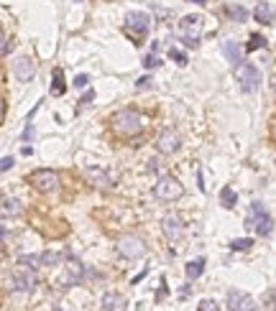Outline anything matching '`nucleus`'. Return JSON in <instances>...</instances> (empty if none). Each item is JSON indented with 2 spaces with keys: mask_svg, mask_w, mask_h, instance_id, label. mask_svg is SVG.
<instances>
[{
  "mask_svg": "<svg viewBox=\"0 0 276 311\" xmlns=\"http://www.w3.org/2000/svg\"><path fill=\"white\" fill-rule=\"evenodd\" d=\"M87 278V270L82 263H69L64 265V270L59 273V286L62 288H72V286H80Z\"/></svg>",
  "mask_w": 276,
  "mask_h": 311,
  "instance_id": "obj_10",
  "label": "nucleus"
},
{
  "mask_svg": "<svg viewBox=\"0 0 276 311\" xmlns=\"http://www.w3.org/2000/svg\"><path fill=\"white\" fill-rule=\"evenodd\" d=\"M62 260H64V253H59V250H46V253H41V265L54 268V265H62Z\"/></svg>",
  "mask_w": 276,
  "mask_h": 311,
  "instance_id": "obj_24",
  "label": "nucleus"
},
{
  "mask_svg": "<svg viewBox=\"0 0 276 311\" xmlns=\"http://www.w3.org/2000/svg\"><path fill=\"white\" fill-rule=\"evenodd\" d=\"M228 311H256V298L246 291H228Z\"/></svg>",
  "mask_w": 276,
  "mask_h": 311,
  "instance_id": "obj_12",
  "label": "nucleus"
},
{
  "mask_svg": "<svg viewBox=\"0 0 276 311\" xmlns=\"http://www.w3.org/2000/svg\"><path fill=\"white\" fill-rule=\"evenodd\" d=\"M26 209L21 204V199L16 197H0V214L3 217H21Z\"/></svg>",
  "mask_w": 276,
  "mask_h": 311,
  "instance_id": "obj_16",
  "label": "nucleus"
},
{
  "mask_svg": "<svg viewBox=\"0 0 276 311\" xmlns=\"http://www.w3.org/2000/svg\"><path fill=\"white\" fill-rule=\"evenodd\" d=\"M92 97H95V92H92V90H87V92H85V95L80 97V102H77V105H80V107H82V105H87V102H92Z\"/></svg>",
  "mask_w": 276,
  "mask_h": 311,
  "instance_id": "obj_36",
  "label": "nucleus"
},
{
  "mask_svg": "<svg viewBox=\"0 0 276 311\" xmlns=\"http://www.w3.org/2000/svg\"><path fill=\"white\" fill-rule=\"evenodd\" d=\"M271 90H273V92H276V74H273V76H271Z\"/></svg>",
  "mask_w": 276,
  "mask_h": 311,
  "instance_id": "obj_38",
  "label": "nucleus"
},
{
  "mask_svg": "<svg viewBox=\"0 0 276 311\" xmlns=\"http://www.w3.org/2000/svg\"><path fill=\"white\" fill-rule=\"evenodd\" d=\"M151 82H153V80L146 74V76H141V80L136 82V90H148V87H151Z\"/></svg>",
  "mask_w": 276,
  "mask_h": 311,
  "instance_id": "obj_35",
  "label": "nucleus"
},
{
  "mask_svg": "<svg viewBox=\"0 0 276 311\" xmlns=\"http://www.w3.org/2000/svg\"><path fill=\"white\" fill-rule=\"evenodd\" d=\"M72 85H74V90H85V87L90 85V76H87V74H77Z\"/></svg>",
  "mask_w": 276,
  "mask_h": 311,
  "instance_id": "obj_31",
  "label": "nucleus"
},
{
  "mask_svg": "<svg viewBox=\"0 0 276 311\" xmlns=\"http://www.w3.org/2000/svg\"><path fill=\"white\" fill-rule=\"evenodd\" d=\"M3 120H6V102L0 100V125H3Z\"/></svg>",
  "mask_w": 276,
  "mask_h": 311,
  "instance_id": "obj_37",
  "label": "nucleus"
},
{
  "mask_svg": "<svg viewBox=\"0 0 276 311\" xmlns=\"http://www.w3.org/2000/svg\"><path fill=\"white\" fill-rule=\"evenodd\" d=\"M11 71H13V76H16L18 82H31L33 74H36V64L28 56H18V59H13Z\"/></svg>",
  "mask_w": 276,
  "mask_h": 311,
  "instance_id": "obj_14",
  "label": "nucleus"
},
{
  "mask_svg": "<svg viewBox=\"0 0 276 311\" xmlns=\"http://www.w3.org/2000/svg\"><path fill=\"white\" fill-rule=\"evenodd\" d=\"M6 235H8V232H6V229H3V227H0V240H3V238H6Z\"/></svg>",
  "mask_w": 276,
  "mask_h": 311,
  "instance_id": "obj_40",
  "label": "nucleus"
},
{
  "mask_svg": "<svg viewBox=\"0 0 276 311\" xmlns=\"http://www.w3.org/2000/svg\"><path fill=\"white\" fill-rule=\"evenodd\" d=\"M3 283L8 291H18V293H26V291H33L38 286V276L33 273V268H23V270H13V273H6L3 276Z\"/></svg>",
  "mask_w": 276,
  "mask_h": 311,
  "instance_id": "obj_2",
  "label": "nucleus"
},
{
  "mask_svg": "<svg viewBox=\"0 0 276 311\" xmlns=\"http://www.w3.org/2000/svg\"><path fill=\"white\" fill-rule=\"evenodd\" d=\"M223 54L228 56V61H230L233 66H238V64L243 61V56H241V46L235 44V41H225V44H223Z\"/></svg>",
  "mask_w": 276,
  "mask_h": 311,
  "instance_id": "obj_20",
  "label": "nucleus"
},
{
  "mask_svg": "<svg viewBox=\"0 0 276 311\" xmlns=\"http://www.w3.org/2000/svg\"><path fill=\"white\" fill-rule=\"evenodd\" d=\"M182 194H184V186L177 179H172V176H161L159 181L153 184V197L161 199V202H177Z\"/></svg>",
  "mask_w": 276,
  "mask_h": 311,
  "instance_id": "obj_7",
  "label": "nucleus"
},
{
  "mask_svg": "<svg viewBox=\"0 0 276 311\" xmlns=\"http://www.w3.org/2000/svg\"><path fill=\"white\" fill-rule=\"evenodd\" d=\"M251 248H253L251 238H238V240L230 243V250H235V253H243V250H251Z\"/></svg>",
  "mask_w": 276,
  "mask_h": 311,
  "instance_id": "obj_26",
  "label": "nucleus"
},
{
  "mask_svg": "<svg viewBox=\"0 0 276 311\" xmlns=\"http://www.w3.org/2000/svg\"><path fill=\"white\" fill-rule=\"evenodd\" d=\"M100 306H102V311H123L126 298L121 293H105L102 301H100Z\"/></svg>",
  "mask_w": 276,
  "mask_h": 311,
  "instance_id": "obj_17",
  "label": "nucleus"
},
{
  "mask_svg": "<svg viewBox=\"0 0 276 311\" xmlns=\"http://www.w3.org/2000/svg\"><path fill=\"white\" fill-rule=\"evenodd\" d=\"M197 311H220V306H217L212 298H202L200 306H197Z\"/></svg>",
  "mask_w": 276,
  "mask_h": 311,
  "instance_id": "obj_29",
  "label": "nucleus"
},
{
  "mask_svg": "<svg viewBox=\"0 0 276 311\" xmlns=\"http://www.w3.org/2000/svg\"><path fill=\"white\" fill-rule=\"evenodd\" d=\"M64 71L62 69H54V76H51V95L54 97H62L64 95Z\"/></svg>",
  "mask_w": 276,
  "mask_h": 311,
  "instance_id": "obj_22",
  "label": "nucleus"
},
{
  "mask_svg": "<svg viewBox=\"0 0 276 311\" xmlns=\"http://www.w3.org/2000/svg\"><path fill=\"white\" fill-rule=\"evenodd\" d=\"M225 16H228L230 21H235V23H243V21H248V11H246V8H241V6H225Z\"/></svg>",
  "mask_w": 276,
  "mask_h": 311,
  "instance_id": "obj_21",
  "label": "nucleus"
},
{
  "mask_svg": "<svg viewBox=\"0 0 276 311\" xmlns=\"http://www.w3.org/2000/svg\"><path fill=\"white\" fill-rule=\"evenodd\" d=\"M182 148V135L177 130H164L159 138H156V150L161 156H172Z\"/></svg>",
  "mask_w": 276,
  "mask_h": 311,
  "instance_id": "obj_13",
  "label": "nucleus"
},
{
  "mask_svg": "<svg viewBox=\"0 0 276 311\" xmlns=\"http://www.w3.org/2000/svg\"><path fill=\"white\" fill-rule=\"evenodd\" d=\"M169 56H172L179 66H187V54H184V51H179V49H169Z\"/></svg>",
  "mask_w": 276,
  "mask_h": 311,
  "instance_id": "obj_30",
  "label": "nucleus"
},
{
  "mask_svg": "<svg viewBox=\"0 0 276 311\" xmlns=\"http://www.w3.org/2000/svg\"><path fill=\"white\" fill-rule=\"evenodd\" d=\"M235 80L241 82L243 92H256L261 87V71H258V66H253L248 61H241L235 66Z\"/></svg>",
  "mask_w": 276,
  "mask_h": 311,
  "instance_id": "obj_6",
  "label": "nucleus"
},
{
  "mask_svg": "<svg viewBox=\"0 0 276 311\" xmlns=\"http://www.w3.org/2000/svg\"><path fill=\"white\" fill-rule=\"evenodd\" d=\"M246 227H253L261 238H268V235H271L273 219L268 217V212L263 209L261 202H253V204H251V214H248V219H246Z\"/></svg>",
  "mask_w": 276,
  "mask_h": 311,
  "instance_id": "obj_3",
  "label": "nucleus"
},
{
  "mask_svg": "<svg viewBox=\"0 0 276 311\" xmlns=\"http://www.w3.org/2000/svg\"><path fill=\"white\" fill-rule=\"evenodd\" d=\"M161 232L169 243H179L184 238V222L179 219V214H167L161 219Z\"/></svg>",
  "mask_w": 276,
  "mask_h": 311,
  "instance_id": "obj_11",
  "label": "nucleus"
},
{
  "mask_svg": "<svg viewBox=\"0 0 276 311\" xmlns=\"http://www.w3.org/2000/svg\"><path fill=\"white\" fill-rule=\"evenodd\" d=\"M18 265H23V268H38V265H41V255H38V253L21 255V258H18Z\"/></svg>",
  "mask_w": 276,
  "mask_h": 311,
  "instance_id": "obj_25",
  "label": "nucleus"
},
{
  "mask_svg": "<svg viewBox=\"0 0 276 311\" xmlns=\"http://www.w3.org/2000/svg\"><path fill=\"white\" fill-rule=\"evenodd\" d=\"M118 253H121L123 258H128V260H136V258H143L146 255V245H143V240L141 238H136V235H123V238H118Z\"/></svg>",
  "mask_w": 276,
  "mask_h": 311,
  "instance_id": "obj_8",
  "label": "nucleus"
},
{
  "mask_svg": "<svg viewBox=\"0 0 276 311\" xmlns=\"http://www.w3.org/2000/svg\"><path fill=\"white\" fill-rule=\"evenodd\" d=\"M253 18H256L258 23H263V26H271V23L276 21V13H273V8H271L268 3H258L256 11H253Z\"/></svg>",
  "mask_w": 276,
  "mask_h": 311,
  "instance_id": "obj_18",
  "label": "nucleus"
},
{
  "mask_svg": "<svg viewBox=\"0 0 276 311\" xmlns=\"http://www.w3.org/2000/svg\"><path fill=\"white\" fill-rule=\"evenodd\" d=\"M13 164H16L13 156H3V159H0V171H8V169H13Z\"/></svg>",
  "mask_w": 276,
  "mask_h": 311,
  "instance_id": "obj_33",
  "label": "nucleus"
},
{
  "mask_svg": "<svg viewBox=\"0 0 276 311\" xmlns=\"http://www.w3.org/2000/svg\"><path fill=\"white\" fill-rule=\"evenodd\" d=\"M148 171H153V174H156V171L164 174V164H161L159 159H151V161H148Z\"/></svg>",
  "mask_w": 276,
  "mask_h": 311,
  "instance_id": "obj_34",
  "label": "nucleus"
},
{
  "mask_svg": "<svg viewBox=\"0 0 276 311\" xmlns=\"http://www.w3.org/2000/svg\"><path fill=\"white\" fill-rule=\"evenodd\" d=\"M263 46H266V38H263L261 33H253L246 49H248V51H258V49H263Z\"/></svg>",
  "mask_w": 276,
  "mask_h": 311,
  "instance_id": "obj_27",
  "label": "nucleus"
},
{
  "mask_svg": "<svg viewBox=\"0 0 276 311\" xmlns=\"http://www.w3.org/2000/svg\"><path fill=\"white\" fill-rule=\"evenodd\" d=\"M184 273H187V278L189 281H197L202 273H205V258H197V260H189L187 265H184Z\"/></svg>",
  "mask_w": 276,
  "mask_h": 311,
  "instance_id": "obj_19",
  "label": "nucleus"
},
{
  "mask_svg": "<svg viewBox=\"0 0 276 311\" xmlns=\"http://www.w3.org/2000/svg\"><path fill=\"white\" fill-rule=\"evenodd\" d=\"M85 176H87V181H90L92 186H97V189H113V186H115V179H113L105 169H100V166H87V169H85Z\"/></svg>",
  "mask_w": 276,
  "mask_h": 311,
  "instance_id": "obj_15",
  "label": "nucleus"
},
{
  "mask_svg": "<svg viewBox=\"0 0 276 311\" xmlns=\"http://www.w3.org/2000/svg\"><path fill=\"white\" fill-rule=\"evenodd\" d=\"M159 64H161V56L156 54V51H151V54H148V56L143 59V66H146V69H156Z\"/></svg>",
  "mask_w": 276,
  "mask_h": 311,
  "instance_id": "obj_28",
  "label": "nucleus"
},
{
  "mask_svg": "<svg viewBox=\"0 0 276 311\" xmlns=\"http://www.w3.org/2000/svg\"><path fill=\"white\" fill-rule=\"evenodd\" d=\"M8 51H11V38L0 31V56H6Z\"/></svg>",
  "mask_w": 276,
  "mask_h": 311,
  "instance_id": "obj_32",
  "label": "nucleus"
},
{
  "mask_svg": "<svg viewBox=\"0 0 276 311\" xmlns=\"http://www.w3.org/2000/svg\"><path fill=\"white\" fill-rule=\"evenodd\" d=\"M202 28H205L202 16H194V13H192V16H184V18L179 21V33H182V38H184L187 46H197V44H200Z\"/></svg>",
  "mask_w": 276,
  "mask_h": 311,
  "instance_id": "obj_4",
  "label": "nucleus"
},
{
  "mask_svg": "<svg viewBox=\"0 0 276 311\" xmlns=\"http://www.w3.org/2000/svg\"><path fill=\"white\" fill-rule=\"evenodd\" d=\"M143 128H146V120H143V115L136 112V110H118V112L113 115V130H115L118 135L133 138V135H138Z\"/></svg>",
  "mask_w": 276,
  "mask_h": 311,
  "instance_id": "obj_1",
  "label": "nucleus"
},
{
  "mask_svg": "<svg viewBox=\"0 0 276 311\" xmlns=\"http://www.w3.org/2000/svg\"><path fill=\"white\" fill-rule=\"evenodd\" d=\"M189 3H197V6H202V3H207V0H189Z\"/></svg>",
  "mask_w": 276,
  "mask_h": 311,
  "instance_id": "obj_39",
  "label": "nucleus"
},
{
  "mask_svg": "<svg viewBox=\"0 0 276 311\" xmlns=\"http://www.w3.org/2000/svg\"><path fill=\"white\" fill-rule=\"evenodd\" d=\"M126 28H128L136 38H143V36H148V31H151V16L143 13V11H131V13L126 16Z\"/></svg>",
  "mask_w": 276,
  "mask_h": 311,
  "instance_id": "obj_9",
  "label": "nucleus"
},
{
  "mask_svg": "<svg viewBox=\"0 0 276 311\" xmlns=\"http://www.w3.org/2000/svg\"><path fill=\"white\" fill-rule=\"evenodd\" d=\"M220 202H223L225 209H233L235 202H238V194H235L230 186H223V189H220Z\"/></svg>",
  "mask_w": 276,
  "mask_h": 311,
  "instance_id": "obj_23",
  "label": "nucleus"
},
{
  "mask_svg": "<svg viewBox=\"0 0 276 311\" xmlns=\"http://www.w3.org/2000/svg\"><path fill=\"white\" fill-rule=\"evenodd\" d=\"M28 181L36 191L41 194H49V191H57L59 189V174L54 169H36L28 174Z\"/></svg>",
  "mask_w": 276,
  "mask_h": 311,
  "instance_id": "obj_5",
  "label": "nucleus"
}]
</instances>
